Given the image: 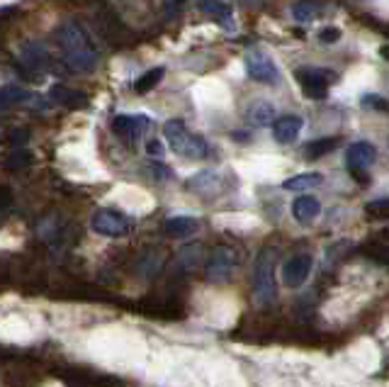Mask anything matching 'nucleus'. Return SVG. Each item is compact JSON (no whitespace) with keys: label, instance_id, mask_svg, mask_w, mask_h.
<instances>
[{"label":"nucleus","instance_id":"26","mask_svg":"<svg viewBox=\"0 0 389 387\" xmlns=\"http://www.w3.org/2000/svg\"><path fill=\"white\" fill-rule=\"evenodd\" d=\"M204 10L212 12V15H217L222 25H226V22L231 25V10L226 5H222L219 0H204Z\"/></svg>","mask_w":389,"mask_h":387},{"label":"nucleus","instance_id":"14","mask_svg":"<svg viewBox=\"0 0 389 387\" xmlns=\"http://www.w3.org/2000/svg\"><path fill=\"white\" fill-rule=\"evenodd\" d=\"M187 185H190V190H195L200 195H214L222 188V176L217 171H212V168H204L198 176H192Z\"/></svg>","mask_w":389,"mask_h":387},{"label":"nucleus","instance_id":"21","mask_svg":"<svg viewBox=\"0 0 389 387\" xmlns=\"http://www.w3.org/2000/svg\"><path fill=\"white\" fill-rule=\"evenodd\" d=\"M54 97H56V102L64 105V108H78V105L86 102V95H83V93L71 91V88H56V91H54Z\"/></svg>","mask_w":389,"mask_h":387},{"label":"nucleus","instance_id":"4","mask_svg":"<svg viewBox=\"0 0 389 387\" xmlns=\"http://www.w3.org/2000/svg\"><path fill=\"white\" fill-rule=\"evenodd\" d=\"M294 78H297L304 95L311 97V100L326 97L329 86H333L338 81V75L331 69H314V66H299V69H294Z\"/></svg>","mask_w":389,"mask_h":387},{"label":"nucleus","instance_id":"10","mask_svg":"<svg viewBox=\"0 0 389 387\" xmlns=\"http://www.w3.org/2000/svg\"><path fill=\"white\" fill-rule=\"evenodd\" d=\"M149 124H151V119L146 117V115H119V117L113 122V129L122 137V139L134 141L141 132H144V127H149Z\"/></svg>","mask_w":389,"mask_h":387},{"label":"nucleus","instance_id":"8","mask_svg":"<svg viewBox=\"0 0 389 387\" xmlns=\"http://www.w3.org/2000/svg\"><path fill=\"white\" fill-rule=\"evenodd\" d=\"M311 266H314V258L311 253H292V256L285 261L283 266V283L292 290L302 288L311 275Z\"/></svg>","mask_w":389,"mask_h":387},{"label":"nucleus","instance_id":"9","mask_svg":"<svg viewBox=\"0 0 389 387\" xmlns=\"http://www.w3.org/2000/svg\"><path fill=\"white\" fill-rule=\"evenodd\" d=\"M375 159H377V149L370 141H355L346 151V163L351 171H365L373 166Z\"/></svg>","mask_w":389,"mask_h":387},{"label":"nucleus","instance_id":"24","mask_svg":"<svg viewBox=\"0 0 389 387\" xmlns=\"http://www.w3.org/2000/svg\"><path fill=\"white\" fill-rule=\"evenodd\" d=\"M200 253H202V246H200V244H190V246H185L180 251V258H178V261H180V266L185 270H192L195 266H198Z\"/></svg>","mask_w":389,"mask_h":387},{"label":"nucleus","instance_id":"2","mask_svg":"<svg viewBox=\"0 0 389 387\" xmlns=\"http://www.w3.org/2000/svg\"><path fill=\"white\" fill-rule=\"evenodd\" d=\"M163 137H165V141L171 144V149L182 159L200 161V159H204L209 154L207 141H204L200 134H192V132H187V127H185V122H182V119H171V122H165Z\"/></svg>","mask_w":389,"mask_h":387},{"label":"nucleus","instance_id":"27","mask_svg":"<svg viewBox=\"0 0 389 387\" xmlns=\"http://www.w3.org/2000/svg\"><path fill=\"white\" fill-rule=\"evenodd\" d=\"M365 253H368L370 258H375L377 263L389 266V246L387 244H368V246H365Z\"/></svg>","mask_w":389,"mask_h":387},{"label":"nucleus","instance_id":"29","mask_svg":"<svg viewBox=\"0 0 389 387\" xmlns=\"http://www.w3.org/2000/svg\"><path fill=\"white\" fill-rule=\"evenodd\" d=\"M149 154L151 156H161V154H163V146H161L158 141H149Z\"/></svg>","mask_w":389,"mask_h":387},{"label":"nucleus","instance_id":"25","mask_svg":"<svg viewBox=\"0 0 389 387\" xmlns=\"http://www.w3.org/2000/svg\"><path fill=\"white\" fill-rule=\"evenodd\" d=\"M360 105L368 110H375V113H389V100L382 95H375V93H365L363 97H360Z\"/></svg>","mask_w":389,"mask_h":387},{"label":"nucleus","instance_id":"19","mask_svg":"<svg viewBox=\"0 0 389 387\" xmlns=\"http://www.w3.org/2000/svg\"><path fill=\"white\" fill-rule=\"evenodd\" d=\"M163 73H165L163 66H156V69L146 71V73L137 81V86H134V88H137V93H141V95H144V93L154 91V88L158 86L161 81H163Z\"/></svg>","mask_w":389,"mask_h":387},{"label":"nucleus","instance_id":"18","mask_svg":"<svg viewBox=\"0 0 389 387\" xmlns=\"http://www.w3.org/2000/svg\"><path fill=\"white\" fill-rule=\"evenodd\" d=\"M324 183V176L321 173H299V176L287 178L283 183L285 190H307V188H316V185Z\"/></svg>","mask_w":389,"mask_h":387},{"label":"nucleus","instance_id":"16","mask_svg":"<svg viewBox=\"0 0 389 387\" xmlns=\"http://www.w3.org/2000/svg\"><path fill=\"white\" fill-rule=\"evenodd\" d=\"M338 144H341L338 137H324V139H314L309 141V144H304L302 154L307 161H316V159L326 156V154H331L333 149H338Z\"/></svg>","mask_w":389,"mask_h":387},{"label":"nucleus","instance_id":"12","mask_svg":"<svg viewBox=\"0 0 389 387\" xmlns=\"http://www.w3.org/2000/svg\"><path fill=\"white\" fill-rule=\"evenodd\" d=\"M20 61L34 73H42V71L49 69V51L42 42H30L22 47L20 51Z\"/></svg>","mask_w":389,"mask_h":387},{"label":"nucleus","instance_id":"7","mask_svg":"<svg viewBox=\"0 0 389 387\" xmlns=\"http://www.w3.org/2000/svg\"><path fill=\"white\" fill-rule=\"evenodd\" d=\"M244 61H246V71H248V75H251L253 81L266 83V86H272V83L280 81V71H277L275 61L266 51H261V49H251Z\"/></svg>","mask_w":389,"mask_h":387},{"label":"nucleus","instance_id":"22","mask_svg":"<svg viewBox=\"0 0 389 387\" xmlns=\"http://www.w3.org/2000/svg\"><path fill=\"white\" fill-rule=\"evenodd\" d=\"M27 97V91H22V88H0V110L3 108H10V105H17V102H22Z\"/></svg>","mask_w":389,"mask_h":387},{"label":"nucleus","instance_id":"17","mask_svg":"<svg viewBox=\"0 0 389 387\" xmlns=\"http://www.w3.org/2000/svg\"><path fill=\"white\" fill-rule=\"evenodd\" d=\"M248 119H251L256 127H266L275 119V108H272V102H266V100H256L248 108Z\"/></svg>","mask_w":389,"mask_h":387},{"label":"nucleus","instance_id":"23","mask_svg":"<svg viewBox=\"0 0 389 387\" xmlns=\"http://www.w3.org/2000/svg\"><path fill=\"white\" fill-rule=\"evenodd\" d=\"M365 212H368L373 220L389 222V198L373 200V202H368V204H365Z\"/></svg>","mask_w":389,"mask_h":387},{"label":"nucleus","instance_id":"28","mask_svg":"<svg viewBox=\"0 0 389 387\" xmlns=\"http://www.w3.org/2000/svg\"><path fill=\"white\" fill-rule=\"evenodd\" d=\"M338 39H341V30L338 27H324L319 32L321 44H333V42H338Z\"/></svg>","mask_w":389,"mask_h":387},{"label":"nucleus","instance_id":"1","mask_svg":"<svg viewBox=\"0 0 389 387\" xmlns=\"http://www.w3.org/2000/svg\"><path fill=\"white\" fill-rule=\"evenodd\" d=\"M59 49L64 64L75 73H91L100 59V49H97L95 39L80 22H66L59 30Z\"/></svg>","mask_w":389,"mask_h":387},{"label":"nucleus","instance_id":"5","mask_svg":"<svg viewBox=\"0 0 389 387\" xmlns=\"http://www.w3.org/2000/svg\"><path fill=\"white\" fill-rule=\"evenodd\" d=\"M236 251L231 246H217L207 258L204 266V275L209 283H226L231 278V273L236 270Z\"/></svg>","mask_w":389,"mask_h":387},{"label":"nucleus","instance_id":"6","mask_svg":"<svg viewBox=\"0 0 389 387\" xmlns=\"http://www.w3.org/2000/svg\"><path fill=\"white\" fill-rule=\"evenodd\" d=\"M91 226L95 234H102V237H110V239L127 237L129 231H132L129 217L117 210H97L91 220Z\"/></svg>","mask_w":389,"mask_h":387},{"label":"nucleus","instance_id":"30","mask_svg":"<svg viewBox=\"0 0 389 387\" xmlns=\"http://www.w3.org/2000/svg\"><path fill=\"white\" fill-rule=\"evenodd\" d=\"M379 56H382V59H387V61H389V44H384V47L379 49Z\"/></svg>","mask_w":389,"mask_h":387},{"label":"nucleus","instance_id":"13","mask_svg":"<svg viewBox=\"0 0 389 387\" xmlns=\"http://www.w3.org/2000/svg\"><path fill=\"white\" fill-rule=\"evenodd\" d=\"M319 212H321V202L314 195H299L292 202V217L299 224H311L319 217Z\"/></svg>","mask_w":389,"mask_h":387},{"label":"nucleus","instance_id":"11","mask_svg":"<svg viewBox=\"0 0 389 387\" xmlns=\"http://www.w3.org/2000/svg\"><path fill=\"white\" fill-rule=\"evenodd\" d=\"M304 122L302 117H297V115H285V117H280L275 124H272V137H275L277 144H294L299 137V132H302Z\"/></svg>","mask_w":389,"mask_h":387},{"label":"nucleus","instance_id":"3","mask_svg":"<svg viewBox=\"0 0 389 387\" xmlns=\"http://www.w3.org/2000/svg\"><path fill=\"white\" fill-rule=\"evenodd\" d=\"M275 263L277 248L266 246L256 258L253 266V292H256L258 305H270L275 300Z\"/></svg>","mask_w":389,"mask_h":387},{"label":"nucleus","instance_id":"15","mask_svg":"<svg viewBox=\"0 0 389 387\" xmlns=\"http://www.w3.org/2000/svg\"><path fill=\"white\" fill-rule=\"evenodd\" d=\"M163 231L171 239L190 237V234L198 231V220H195V217H171V220L163 224Z\"/></svg>","mask_w":389,"mask_h":387},{"label":"nucleus","instance_id":"31","mask_svg":"<svg viewBox=\"0 0 389 387\" xmlns=\"http://www.w3.org/2000/svg\"><path fill=\"white\" fill-rule=\"evenodd\" d=\"M246 5H256V3H261V0H244Z\"/></svg>","mask_w":389,"mask_h":387},{"label":"nucleus","instance_id":"20","mask_svg":"<svg viewBox=\"0 0 389 387\" xmlns=\"http://www.w3.org/2000/svg\"><path fill=\"white\" fill-rule=\"evenodd\" d=\"M316 15H319V5L314 0H297L292 5V17L297 22H311Z\"/></svg>","mask_w":389,"mask_h":387}]
</instances>
